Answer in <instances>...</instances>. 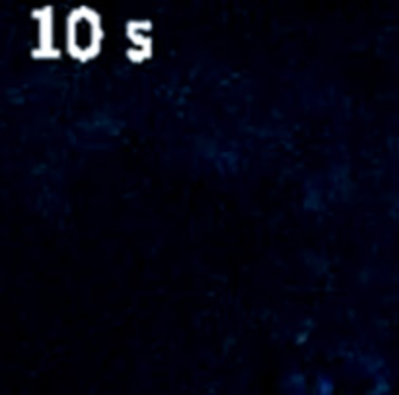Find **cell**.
Here are the masks:
<instances>
[{"label": "cell", "mask_w": 399, "mask_h": 395, "mask_svg": "<svg viewBox=\"0 0 399 395\" xmlns=\"http://www.w3.org/2000/svg\"><path fill=\"white\" fill-rule=\"evenodd\" d=\"M100 32L98 22L90 12L82 10L72 16L68 23V43L78 55H90L98 47Z\"/></svg>", "instance_id": "cell-1"}]
</instances>
